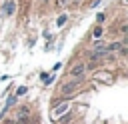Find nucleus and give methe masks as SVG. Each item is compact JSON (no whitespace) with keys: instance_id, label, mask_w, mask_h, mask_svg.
Here are the masks:
<instances>
[{"instance_id":"nucleus-1","label":"nucleus","mask_w":128,"mask_h":124,"mask_svg":"<svg viewBox=\"0 0 128 124\" xmlns=\"http://www.w3.org/2000/svg\"><path fill=\"white\" fill-rule=\"evenodd\" d=\"M0 124H42V122L32 104H16L14 100V104H10V110L4 104L0 112Z\"/></svg>"},{"instance_id":"nucleus-4","label":"nucleus","mask_w":128,"mask_h":124,"mask_svg":"<svg viewBox=\"0 0 128 124\" xmlns=\"http://www.w3.org/2000/svg\"><path fill=\"white\" fill-rule=\"evenodd\" d=\"M92 36H94V38H100V36H102V28H100V26H96V28L92 30Z\"/></svg>"},{"instance_id":"nucleus-3","label":"nucleus","mask_w":128,"mask_h":124,"mask_svg":"<svg viewBox=\"0 0 128 124\" xmlns=\"http://www.w3.org/2000/svg\"><path fill=\"white\" fill-rule=\"evenodd\" d=\"M66 18H68L66 14H62V16H58V20H56V24H58V26H64V24H66Z\"/></svg>"},{"instance_id":"nucleus-5","label":"nucleus","mask_w":128,"mask_h":124,"mask_svg":"<svg viewBox=\"0 0 128 124\" xmlns=\"http://www.w3.org/2000/svg\"><path fill=\"white\" fill-rule=\"evenodd\" d=\"M60 2H64V0H60Z\"/></svg>"},{"instance_id":"nucleus-2","label":"nucleus","mask_w":128,"mask_h":124,"mask_svg":"<svg viewBox=\"0 0 128 124\" xmlns=\"http://www.w3.org/2000/svg\"><path fill=\"white\" fill-rule=\"evenodd\" d=\"M14 12V2L12 0H8L6 2V6H4V10H2V14H12Z\"/></svg>"}]
</instances>
